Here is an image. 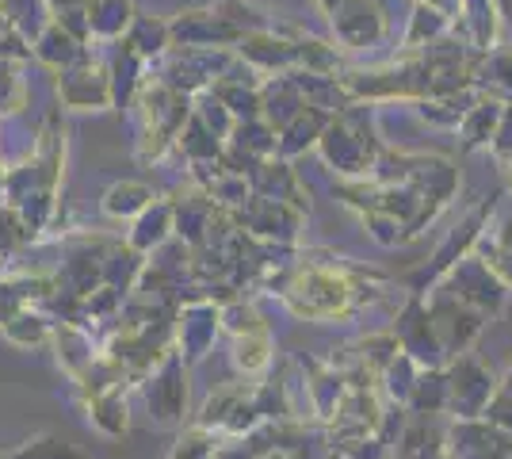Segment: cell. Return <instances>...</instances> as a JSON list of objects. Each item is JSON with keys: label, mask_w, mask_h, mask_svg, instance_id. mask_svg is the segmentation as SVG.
<instances>
[{"label": "cell", "mask_w": 512, "mask_h": 459, "mask_svg": "<svg viewBox=\"0 0 512 459\" xmlns=\"http://www.w3.org/2000/svg\"><path fill=\"white\" fill-rule=\"evenodd\" d=\"M448 291L459 303H467L474 314H482V318H493L505 306V284L482 261H474V257H467L463 268L451 272Z\"/></svg>", "instance_id": "cell-7"}, {"label": "cell", "mask_w": 512, "mask_h": 459, "mask_svg": "<svg viewBox=\"0 0 512 459\" xmlns=\"http://www.w3.org/2000/svg\"><path fill=\"white\" fill-rule=\"evenodd\" d=\"M4 459H85V456L58 437H39V440H27L20 452H12V456Z\"/></svg>", "instance_id": "cell-15"}, {"label": "cell", "mask_w": 512, "mask_h": 459, "mask_svg": "<svg viewBox=\"0 0 512 459\" xmlns=\"http://www.w3.org/2000/svg\"><path fill=\"white\" fill-rule=\"evenodd\" d=\"M218 326H226L234 337H249V333H264V322H260V314H256L253 306L245 303H230L218 310Z\"/></svg>", "instance_id": "cell-14"}, {"label": "cell", "mask_w": 512, "mask_h": 459, "mask_svg": "<svg viewBox=\"0 0 512 459\" xmlns=\"http://www.w3.org/2000/svg\"><path fill=\"white\" fill-rule=\"evenodd\" d=\"M406 414L413 417L448 414V375H444V368H428V372L417 375L413 394H409L406 402Z\"/></svg>", "instance_id": "cell-10"}, {"label": "cell", "mask_w": 512, "mask_h": 459, "mask_svg": "<svg viewBox=\"0 0 512 459\" xmlns=\"http://www.w3.org/2000/svg\"><path fill=\"white\" fill-rule=\"evenodd\" d=\"M448 291V287H444ZM428 318H432V329H436V337H440V349L448 360L455 356H467V349L474 345V337L482 333V314H474L467 303H459L455 295H436L432 303H428Z\"/></svg>", "instance_id": "cell-4"}, {"label": "cell", "mask_w": 512, "mask_h": 459, "mask_svg": "<svg viewBox=\"0 0 512 459\" xmlns=\"http://www.w3.org/2000/svg\"><path fill=\"white\" fill-rule=\"evenodd\" d=\"M0 459H4V456H0Z\"/></svg>", "instance_id": "cell-21"}, {"label": "cell", "mask_w": 512, "mask_h": 459, "mask_svg": "<svg viewBox=\"0 0 512 459\" xmlns=\"http://www.w3.org/2000/svg\"><path fill=\"white\" fill-rule=\"evenodd\" d=\"M218 306L214 303H188L184 314L176 318V352L184 356V364H195L211 352L218 337Z\"/></svg>", "instance_id": "cell-8"}, {"label": "cell", "mask_w": 512, "mask_h": 459, "mask_svg": "<svg viewBox=\"0 0 512 459\" xmlns=\"http://www.w3.org/2000/svg\"><path fill=\"white\" fill-rule=\"evenodd\" d=\"M88 417H92V425H96L104 437H123V433H127V425H130L123 387H115V391H104V394H96V398H88Z\"/></svg>", "instance_id": "cell-11"}, {"label": "cell", "mask_w": 512, "mask_h": 459, "mask_svg": "<svg viewBox=\"0 0 512 459\" xmlns=\"http://www.w3.org/2000/svg\"><path fill=\"white\" fill-rule=\"evenodd\" d=\"M214 452H218V437L207 433V429H199V425H192V429H184L176 437L169 459H214Z\"/></svg>", "instance_id": "cell-13"}, {"label": "cell", "mask_w": 512, "mask_h": 459, "mask_svg": "<svg viewBox=\"0 0 512 459\" xmlns=\"http://www.w3.org/2000/svg\"><path fill=\"white\" fill-rule=\"evenodd\" d=\"M394 341H398V349L406 352L421 372L448 364V356L440 349V337H436V329H432V318H428V306L421 303V299H413V303L398 314V322H394Z\"/></svg>", "instance_id": "cell-6"}, {"label": "cell", "mask_w": 512, "mask_h": 459, "mask_svg": "<svg viewBox=\"0 0 512 459\" xmlns=\"http://www.w3.org/2000/svg\"><path fill=\"white\" fill-rule=\"evenodd\" d=\"M444 459H512V437L486 417L451 421L444 437Z\"/></svg>", "instance_id": "cell-5"}, {"label": "cell", "mask_w": 512, "mask_h": 459, "mask_svg": "<svg viewBox=\"0 0 512 459\" xmlns=\"http://www.w3.org/2000/svg\"><path fill=\"white\" fill-rule=\"evenodd\" d=\"M501 387H505V391H512V368H509V375H505V383H501Z\"/></svg>", "instance_id": "cell-19"}, {"label": "cell", "mask_w": 512, "mask_h": 459, "mask_svg": "<svg viewBox=\"0 0 512 459\" xmlns=\"http://www.w3.org/2000/svg\"><path fill=\"white\" fill-rule=\"evenodd\" d=\"M234 364H237V372H245V375L268 372V364H272V337H268V329H264V333H249V337H237Z\"/></svg>", "instance_id": "cell-12"}, {"label": "cell", "mask_w": 512, "mask_h": 459, "mask_svg": "<svg viewBox=\"0 0 512 459\" xmlns=\"http://www.w3.org/2000/svg\"><path fill=\"white\" fill-rule=\"evenodd\" d=\"M482 417H486V421H493L497 429H505V433L512 437V391H505V387H501V391L493 394L490 410H486Z\"/></svg>", "instance_id": "cell-17"}, {"label": "cell", "mask_w": 512, "mask_h": 459, "mask_svg": "<svg viewBox=\"0 0 512 459\" xmlns=\"http://www.w3.org/2000/svg\"><path fill=\"white\" fill-rule=\"evenodd\" d=\"M444 437L448 429L436 417L409 414L406 429L394 444V459H444Z\"/></svg>", "instance_id": "cell-9"}, {"label": "cell", "mask_w": 512, "mask_h": 459, "mask_svg": "<svg viewBox=\"0 0 512 459\" xmlns=\"http://www.w3.org/2000/svg\"><path fill=\"white\" fill-rule=\"evenodd\" d=\"M329 456V444L325 448H314V444H295V448H276V452H268L264 459H325Z\"/></svg>", "instance_id": "cell-18"}, {"label": "cell", "mask_w": 512, "mask_h": 459, "mask_svg": "<svg viewBox=\"0 0 512 459\" xmlns=\"http://www.w3.org/2000/svg\"><path fill=\"white\" fill-rule=\"evenodd\" d=\"M325 459H329V456H325Z\"/></svg>", "instance_id": "cell-20"}, {"label": "cell", "mask_w": 512, "mask_h": 459, "mask_svg": "<svg viewBox=\"0 0 512 459\" xmlns=\"http://www.w3.org/2000/svg\"><path fill=\"white\" fill-rule=\"evenodd\" d=\"M146 199H150L146 188L123 184V188H115V192L107 196V211H111V215H134V211H142V207H146Z\"/></svg>", "instance_id": "cell-16"}, {"label": "cell", "mask_w": 512, "mask_h": 459, "mask_svg": "<svg viewBox=\"0 0 512 459\" xmlns=\"http://www.w3.org/2000/svg\"><path fill=\"white\" fill-rule=\"evenodd\" d=\"M184 356L176 349H169L161 356V364L153 368L150 387H146V406H150L153 425H180L188 414V372H184Z\"/></svg>", "instance_id": "cell-3"}, {"label": "cell", "mask_w": 512, "mask_h": 459, "mask_svg": "<svg viewBox=\"0 0 512 459\" xmlns=\"http://www.w3.org/2000/svg\"><path fill=\"white\" fill-rule=\"evenodd\" d=\"M287 303L299 318H333V314H344L348 306L356 303V284L337 276V272L310 268L291 284Z\"/></svg>", "instance_id": "cell-2"}, {"label": "cell", "mask_w": 512, "mask_h": 459, "mask_svg": "<svg viewBox=\"0 0 512 459\" xmlns=\"http://www.w3.org/2000/svg\"><path fill=\"white\" fill-rule=\"evenodd\" d=\"M444 375H448V414L455 421L482 417L490 410L493 394L501 391L497 375L482 360H474V356H455V360H448Z\"/></svg>", "instance_id": "cell-1"}]
</instances>
